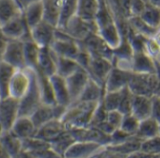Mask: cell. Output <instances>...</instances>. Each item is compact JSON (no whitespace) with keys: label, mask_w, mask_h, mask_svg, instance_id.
Wrapping results in <instances>:
<instances>
[{"label":"cell","mask_w":160,"mask_h":158,"mask_svg":"<svg viewBox=\"0 0 160 158\" xmlns=\"http://www.w3.org/2000/svg\"><path fill=\"white\" fill-rule=\"evenodd\" d=\"M98 104L92 102H74L71 104L61 118L66 129L88 127Z\"/></svg>","instance_id":"1"},{"label":"cell","mask_w":160,"mask_h":158,"mask_svg":"<svg viewBox=\"0 0 160 158\" xmlns=\"http://www.w3.org/2000/svg\"><path fill=\"white\" fill-rule=\"evenodd\" d=\"M127 88L133 95L151 98L160 94V77L158 73L131 72Z\"/></svg>","instance_id":"2"},{"label":"cell","mask_w":160,"mask_h":158,"mask_svg":"<svg viewBox=\"0 0 160 158\" xmlns=\"http://www.w3.org/2000/svg\"><path fill=\"white\" fill-rule=\"evenodd\" d=\"M42 104L41 92L36 72L30 69L29 86L19 100V117H30Z\"/></svg>","instance_id":"3"},{"label":"cell","mask_w":160,"mask_h":158,"mask_svg":"<svg viewBox=\"0 0 160 158\" xmlns=\"http://www.w3.org/2000/svg\"><path fill=\"white\" fill-rule=\"evenodd\" d=\"M50 49L58 57L74 59L80 50V45L78 42L72 39L62 29L57 28L55 39L50 46Z\"/></svg>","instance_id":"4"},{"label":"cell","mask_w":160,"mask_h":158,"mask_svg":"<svg viewBox=\"0 0 160 158\" xmlns=\"http://www.w3.org/2000/svg\"><path fill=\"white\" fill-rule=\"evenodd\" d=\"M62 29L67 35H69L74 41L80 42L91 33L97 32V27L95 22H87L80 19L76 15L72 17Z\"/></svg>","instance_id":"5"},{"label":"cell","mask_w":160,"mask_h":158,"mask_svg":"<svg viewBox=\"0 0 160 158\" xmlns=\"http://www.w3.org/2000/svg\"><path fill=\"white\" fill-rule=\"evenodd\" d=\"M19 117V100L8 96L0 99V127L3 132L10 131Z\"/></svg>","instance_id":"6"},{"label":"cell","mask_w":160,"mask_h":158,"mask_svg":"<svg viewBox=\"0 0 160 158\" xmlns=\"http://www.w3.org/2000/svg\"><path fill=\"white\" fill-rule=\"evenodd\" d=\"M75 141L92 142L107 148L110 144V136L105 134L97 127L88 126L84 128H74L69 130Z\"/></svg>","instance_id":"7"},{"label":"cell","mask_w":160,"mask_h":158,"mask_svg":"<svg viewBox=\"0 0 160 158\" xmlns=\"http://www.w3.org/2000/svg\"><path fill=\"white\" fill-rule=\"evenodd\" d=\"M113 68V62L106 57L92 56L87 69L90 78L104 88L106 79Z\"/></svg>","instance_id":"8"},{"label":"cell","mask_w":160,"mask_h":158,"mask_svg":"<svg viewBox=\"0 0 160 158\" xmlns=\"http://www.w3.org/2000/svg\"><path fill=\"white\" fill-rule=\"evenodd\" d=\"M2 60L11 65L15 70L27 69L25 56H24V43L20 40L7 41V45L3 55Z\"/></svg>","instance_id":"9"},{"label":"cell","mask_w":160,"mask_h":158,"mask_svg":"<svg viewBox=\"0 0 160 158\" xmlns=\"http://www.w3.org/2000/svg\"><path fill=\"white\" fill-rule=\"evenodd\" d=\"M67 107H64L59 105H47L41 104L40 106L33 112L30 116L31 121H33L35 127L38 129L44 123L54 120L61 119Z\"/></svg>","instance_id":"10"},{"label":"cell","mask_w":160,"mask_h":158,"mask_svg":"<svg viewBox=\"0 0 160 158\" xmlns=\"http://www.w3.org/2000/svg\"><path fill=\"white\" fill-rule=\"evenodd\" d=\"M2 35L8 40H20L24 41L30 38V29L28 27L23 13L18 17L11 20L1 27Z\"/></svg>","instance_id":"11"},{"label":"cell","mask_w":160,"mask_h":158,"mask_svg":"<svg viewBox=\"0 0 160 158\" xmlns=\"http://www.w3.org/2000/svg\"><path fill=\"white\" fill-rule=\"evenodd\" d=\"M105 150V147L96 143L74 141L64 153V158H92Z\"/></svg>","instance_id":"12"},{"label":"cell","mask_w":160,"mask_h":158,"mask_svg":"<svg viewBox=\"0 0 160 158\" xmlns=\"http://www.w3.org/2000/svg\"><path fill=\"white\" fill-rule=\"evenodd\" d=\"M89 73L82 68L78 69L72 74L65 78L68 92L71 99V104L76 102L84 91L86 85L90 81Z\"/></svg>","instance_id":"13"},{"label":"cell","mask_w":160,"mask_h":158,"mask_svg":"<svg viewBox=\"0 0 160 158\" xmlns=\"http://www.w3.org/2000/svg\"><path fill=\"white\" fill-rule=\"evenodd\" d=\"M92 56H97L106 57L112 61L113 50L108 46V44L102 40L97 32L91 33L82 42H79Z\"/></svg>","instance_id":"14"},{"label":"cell","mask_w":160,"mask_h":158,"mask_svg":"<svg viewBox=\"0 0 160 158\" xmlns=\"http://www.w3.org/2000/svg\"><path fill=\"white\" fill-rule=\"evenodd\" d=\"M56 29L57 27L44 21H42L30 29L31 40L40 48L50 47L55 39Z\"/></svg>","instance_id":"15"},{"label":"cell","mask_w":160,"mask_h":158,"mask_svg":"<svg viewBox=\"0 0 160 158\" xmlns=\"http://www.w3.org/2000/svg\"><path fill=\"white\" fill-rule=\"evenodd\" d=\"M131 72H132L130 71H125L113 66L106 79L104 85L105 92L119 91L125 89L128 85Z\"/></svg>","instance_id":"16"},{"label":"cell","mask_w":160,"mask_h":158,"mask_svg":"<svg viewBox=\"0 0 160 158\" xmlns=\"http://www.w3.org/2000/svg\"><path fill=\"white\" fill-rule=\"evenodd\" d=\"M157 63L146 52H133L131 72L135 73H157Z\"/></svg>","instance_id":"17"},{"label":"cell","mask_w":160,"mask_h":158,"mask_svg":"<svg viewBox=\"0 0 160 158\" xmlns=\"http://www.w3.org/2000/svg\"><path fill=\"white\" fill-rule=\"evenodd\" d=\"M30 82V69L16 70L10 85V96L20 100L27 91Z\"/></svg>","instance_id":"18"},{"label":"cell","mask_w":160,"mask_h":158,"mask_svg":"<svg viewBox=\"0 0 160 158\" xmlns=\"http://www.w3.org/2000/svg\"><path fill=\"white\" fill-rule=\"evenodd\" d=\"M66 130L61 119H54L38 128L34 136L49 143Z\"/></svg>","instance_id":"19"},{"label":"cell","mask_w":160,"mask_h":158,"mask_svg":"<svg viewBox=\"0 0 160 158\" xmlns=\"http://www.w3.org/2000/svg\"><path fill=\"white\" fill-rule=\"evenodd\" d=\"M49 79L52 85L56 104L64 107H68L71 105V99L68 92L65 78L58 74H54L50 76Z\"/></svg>","instance_id":"20"},{"label":"cell","mask_w":160,"mask_h":158,"mask_svg":"<svg viewBox=\"0 0 160 158\" xmlns=\"http://www.w3.org/2000/svg\"><path fill=\"white\" fill-rule=\"evenodd\" d=\"M35 71L48 77L56 74V55L50 47L40 48L38 64Z\"/></svg>","instance_id":"21"},{"label":"cell","mask_w":160,"mask_h":158,"mask_svg":"<svg viewBox=\"0 0 160 158\" xmlns=\"http://www.w3.org/2000/svg\"><path fill=\"white\" fill-rule=\"evenodd\" d=\"M98 0H77L75 15L87 22H94L99 11Z\"/></svg>","instance_id":"22"},{"label":"cell","mask_w":160,"mask_h":158,"mask_svg":"<svg viewBox=\"0 0 160 158\" xmlns=\"http://www.w3.org/2000/svg\"><path fill=\"white\" fill-rule=\"evenodd\" d=\"M98 35L112 50L116 49L122 41V36L115 22H112L103 27H100L97 31Z\"/></svg>","instance_id":"23"},{"label":"cell","mask_w":160,"mask_h":158,"mask_svg":"<svg viewBox=\"0 0 160 158\" xmlns=\"http://www.w3.org/2000/svg\"><path fill=\"white\" fill-rule=\"evenodd\" d=\"M23 13L17 0H0V27Z\"/></svg>","instance_id":"24"},{"label":"cell","mask_w":160,"mask_h":158,"mask_svg":"<svg viewBox=\"0 0 160 158\" xmlns=\"http://www.w3.org/2000/svg\"><path fill=\"white\" fill-rule=\"evenodd\" d=\"M152 100L150 97L133 95L131 114L138 121L145 120L151 117Z\"/></svg>","instance_id":"25"},{"label":"cell","mask_w":160,"mask_h":158,"mask_svg":"<svg viewBox=\"0 0 160 158\" xmlns=\"http://www.w3.org/2000/svg\"><path fill=\"white\" fill-rule=\"evenodd\" d=\"M10 131H12L18 138L23 140L34 136L37 128L35 127L30 117H18Z\"/></svg>","instance_id":"26"},{"label":"cell","mask_w":160,"mask_h":158,"mask_svg":"<svg viewBox=\"0 0 160 158\" xmlns=\"http://www.w3.org/2000/svg\"><path fill=\"white\" fill-rule=\"evenodd\" d=\"M43 21L58 28L60 16V0H42Z\"/></svg>","instance_id":"27"},{"label":"cell","mask_w":160,"mask_h":158,"mask_svg":"<svg viewBox=\"0 0 160 158\" xmlns=\"http://www.w3.org/2000/svg\"><path fill=\"white\" fill-rule=\"evenodd\" d=\"M159 131H160V124L152 117H150L139 121V125L135 136L138 139L143 141L154 137L156 136H159Z\"/></svg>","instance_id":"28"},{"label":"cell","mask_w":160,"mask_h":158,"mask_svg":"<svg viewBox=\"0 0 160 158\" xmlns=\"http://www.w3.org/2000/svg\"><path fill=\"white\" fill-rule=\"evenodd\" d=\"M105 91L102 86L97 84L92 79H90V81L86 85L84 91H82L81 95L78 98L76 102H92V103H100Z\"/></svg>","instance_id":"29"},{"label":"cell","mask_w":160,"mask_h":158,"mask_svg":"<svg viewBox=\"0 0 160 158\" xmlns=\"http://www.w3.org/2000/svg\"><path fill=\"white\" fill-rule=\"evenodd\" d=\"M15 71L8 63L0 61V99L10 96V85Z\"/></svg>","instance_id":"30"},{"label":"cell","mask_w":160,"mask_h":158,"mask_svg":"<svg viewBox=\"0 0 160 158\" xmlns=\"http://www.w3.org/2000/svg\"><path fill=\"white\" fill-rule=\"evenodd\" d=\"M23 16L29 29L43 21V7L42 1L33 3L27 7L23 11Z\"/></svg>","instance_id":"31"},{"label":"cell","mask_w":160,"mask_h":158,"mask_svg":"<svg viewBox=\"0 0 160 158\" xmlns=\"http://www.w3.org/2000/svg\"><path fill=\"white\" fill-rule=\"evenodd\" d=\"M141 142L142 141L140 139H138L136 136H132L124 142L118 144V145H109L106 149L127 157L131 153L140 150Z\"/></svg>","instance_id":"32"},{"label":"cell","mask_w":160,"mask_h":158,"mask_svg":"<svg viewBox=\"0 0 160 158\" xmlns=\"http://www.w3.org/2000/svg\"><path fill=\"white\" fill-rule=\"evenodd\" d=\"M0 143L12 156L18 154L22 149V140L18 138L12 131H5L0 135Z\"/></svg>","instance_id":"33"},{"label":"cell","mask_w":160,"mask_h":158,"mask_svg":"<svg viewBox=\"0 0 160 158\" xmlns=\"http://www.w3.org/2000/svg\"><path fill=\"white\" fill-rule=\"evenodd\" d=\"M128 27L129 30L137 35L145 37V38H153L157 29L148 26L144 21L141 20L139 16H131L128 20Z\"/></svg>","instance_id":"34"},{"label":"cell","mask_w":160,"mask_h":158,"mask_svg":"<svg viewBox=\"0 0 160 158\" xmlns=\"http://www.w3.org/2000/svg\"><path fill=\"white\" fill-rule=\"evenodd\" d=\"M35 72L37 74V79H38V83H39L42 103L47 104V105H56L54 92H53V89H52V85H51L49 77L37 72V71H35Z\"/></svg>","instance_id":"35"},{"label":"cell","mask_w":160,"mask_h":158,"mask_svg":"<svg viewBox=\"0 0 160 158\" xmlns=\"http://www.w3.org/2000/svg\"><path fill=\"white\" fill-rule=\"evenodd\" d=\"M22 42L24 43V56H25L26 66L28 69L35 70L38 64L40 47L31 40V37Z\"/></svg>","instance_id":"36"},{"label":"cell","mask_w":160,"mask_h":158,"mask_svg":"<svg viewBox=\"0 0 160 158\" xmlns=\"http://www.w3.org/2000/svg\"><path fill=\"white\" fill-rule=\"evenodd\" d=\"M78 69H80V66L74 59L58 57L56 55V74L63 78H67Z\"/></svg>","instance_id":"37"},{"label":"cell","mask_w":160,"mask_h":158,"mask_svg":"<svg viewBox=\"0 0 160 158\" xmlns=\"http://www.w3.org/2000/svg\"><path fill=\"white\" fill-rule=\"evenodd\" d=\"M74 141L75 140L73 136H72V134L70 133V131L66 130L58 137H56L54 140L49 142V144H50V148L53 151H55L56 152H58V154L64 157V153Z\"/></svg>","instance_id":"38"},{"label":"cell","mask_w":160,"mask_h":158,"mask_svg":"<svg viewBox=\"0 0 160 158\" xmlns=\"http://www.w3.org/2000/svg\"><path fill=\"white\" fill-rule=\"evenodd\" d=\"M77 0H60V16L58 28L65 27L67 22L75 15Z\"/></svg>","instance_id":"39"},{"label":"cell","mask_w":160,"mask_h":158,"mask_svg":"<svg viewBox=\"0 0 160 158\" xmlns=\"http://www.w3.org/2000/svg\"><path fill=\"white\" fill-rule=\"evenodd\" d=\"M139 17L151 27L155 29L160 27V9L147 4Z\"/></svg>","instance_id":"40"},{"label":"cell","mask_w":160,"mask_h":158,"mask_svg":"<svg viewBox=\"0 0 160 158\" xmlns=\"http://www.w3.org/2000/svg\"><path fill=\"white\" fill-rule=\"evenodd\" d=\"M122 91H110V92H105L104 96L101 100V104L104 106V108L108 112V111H113V110H118L122 95Z\"/></svg>","instance_id":"41"},{"label":"cell","mask_w":160,"mask_h":158,"mask_svg":"<svg viewBox=\"0 0 160 158\" xmlns=\"http://www.w3.org/2000/svg\"><path fill=\"white\" fill-rule=\"evenodd\" d=\"M50 147V144L46 141H43L35 136H31L22 140V149L23 151H28L30 153H36L40 151L47 149Z\"/></svg>","instance_id":"42"},{"label":"cell","mask_w":160,"mask_h":158,"mask_svg":"<svg viewBox=\"0 0 160 158\" xmlns=\"http://www.w3.org/2000/svg\"><path fill=\"white\" fill-rule=\"evenodd\" d=\"M139 121H138L132 114L125 115V116H123V119H122V124L120 126V129L122 130L124 133L128 134L129 136H135L137 131H138Z\"/></svg>","instance_id":"43"},{"label":"cell","mask_w":160,"mask_h":158,"mask_svg":"<svg viewBox=\"0 0 160 158\" xmlns=\"http://www.w3.org/2000/svg\"><path fill=\"white\" fill-rule=\"evenodd\" d=\"M140 151L152 155H160V136L143 140L140 145Z\"/></svg>","instance_id":"44"},{"label":"cell","mask_w":160,"mask_h":158,"mask_svg":"<svg viewBox=\"0 0 160 158\" xmlns=\"http://www.w3.org/2000/svg\"><path fill=\"white\" fill-rule=\"evenodd\" d=\"M132 100H133V94L126 87L122 91V95L121 99V103L118 108V111H120L123 116L131 114L132 109Z\"/></svg>","instance_id":"45"},{"label":"cell","mask_w":160,"mask_h":158,"mask_svg":"<svg viewBox=\"0 0 160 158\" xmlns=\"http://www.w3.org/2000/svg\"><path fill=\"white\" fill-rule=\"evenodd\" d=\"M122 119H123V115L120 111L113 110V111L108 112L106 121L112 128H114L116 130V129L120 128L122 121Z\"/></svg>","instance_id":"46"},{"label":"cell","mask_w":160,"mask_h":158,"mask_svg":"<svg viewBox=\"0 0 160 158\" xmlns=\"http://www.w3.org/2000/svg\"><path fill=\"white\" fill-rule=\"evenodd\" d=\"M145 52L150 57L155 59L160 55V46L152 38L147 39L146 44H145Z\"/></svg>","instance_id":"47"},{"label":"cell","mask_w":160,"mask_h":158,"mask_svg":"<svg viewBox=\"0 0 160 158\" xmlns=\"http://www.w3.org/2000/svg\"><path fill=\"white\" fill-rule=\"evenodd\" d=\"M147 3L145 0H130V15L139 16L144 11Z\"/></svg>","instance_id":"48"},{"label":"cell","mask_w":160,"mask_h":158,"mask_svg":"<svg viewBox=\"0 0 160 158\" xmlns=\"http://www.w3.org/2000/svg\"><path fill=\"white\" fill-rule=\"evenodd\" d=\"M130 136H129L128 134L124 133L122 130H121L120 128H118V129H116L110 135V144L109 145H118V144H121V143L124 142L125 140H127Z\"/></svg>","instance_id":"49"},{"label":"cell","mask_w":160,"mask_h":158,"mask_svg":"<svg viewBox=\"0 0 160 158\" xmlns=\"http://www.w3.org/2000/svg\"><path fill=\"white\" fill-rule=\"evenodd\" d=\"M152 100V111L151 117L160 124V94L151 97Z\"/></svg>","instance_id":"50"},{"label":"cell","mask_w":160,"mask_h":158,"mask_svg":"<svg viewBox=\"0 0 160 158\" xmlns=\"http://www.w3.org/2000/svg\"><path fill=\"white\" fill-rule=\"evenodd\" d=\"M38 158H64L62 155L58 154L55 151H53L50 147L47 149H44L42 151H40L36 153H32Z\"/></svg>","instance_id":"51"},{"label":"cell","mask_w":160,"mask_h":158,"mask_svg":"<svg viewBox=\"0 0 160 158\" xmlns=\"http://www.w3.org/2000/svg\"><path fill=\"white\" fill-rule=\"evenodd\" d=\"M157 157H158V155L149 154V153H146L140 150L138 151H135V152H133L127 156V158H157Z\"/></svg>","instance_id":"52"},{"label":"cell","mask_w":160,"mask_h":158,"mask_svg":"<svg viewBox=\"0 0 160 158\" xmlns=\"http://www.w3.org/2000/svg\"><path fill=\"white\" fill-rule=\"evenodd\" d=\"M101 158H127V157L124 156V155H122L120 153H117V152H114V151H108V150L106 149L104 151V152L102 153Z\"/></svg>","instance_id":"53"},{"label":"cell","mask_w":160,"mask_h":158,"mask_svg":"<svg viewBox=\"0 0 160 158\" xmlns=\"http://www.w3.org/2000/svg\"><path fill=\"white\" fill-rule=\"evenodd\" d=\"M7 39L2 35V33L0 34V61L2 60L3 58V55H4V52H5V48H6V45H7Z\"/></svg>","instance_id":"54"},{"label":"cell","mask_w":160,"mask_h":158,"mask_svg":"<svg viewBox=\"0 0 160 158\" xmlns=\"http://www.w3.org/2000/svg\"><path fill=\"white\" fill-rule=\"evenodd\" d=\"M39 1H42V0H17L18 4L20 5V7L22 8L23 11L27 7H28L29 5H31L33 3H36V2H39Z\"/></svg>","instance_id":"55"},{"label":"cell","mask_w":160,"mask_h":158,"mask_svg":"<svg viewBox=\"0 0 160 158\" xmlns=\"http://www.w3.org/2000/svg\"><path fill=\"white\" fill-rule=\"evenodd\" d=\"M12 158H38V157H36L34 154H32V153H30L28 151H26L22 150L18 154H16Z\"/></svg>","instance_id":"56"},{"label":"cell","mask_w":160,"mask_h":158,"mask_svg":"<svg viewBox=\"0 0 160 158\" xmlns=\"http://www.w3.org/2000/svg\"><path fill=\"white\" fill-rule=\"evenodd\" d=\"M0 158H12L9 152L5 150V148L0 143Z\"/></svg>","instance_id":"57"},{"label":"cell","mask_w":160,"mask_h":158,"mask_svg":"<svg viewBox=\"0 0 160 158\" xmlns=\"http://www.w3.org/2000/svg\"><path fill=\"white\" fill-rule=\"evenodd\" d=\"M145 2L148 5H151L152 7L160 9V0H145Z\"/></svg>","instance_id":"58"},{"label":"cell","mask_w":160,"mask_h":158,"mask_svg":"<svg viewBox=\"0 0 160 158\" xmlns=\"http://www.w3.org/2000/svg\"><path fill=\"white\" fill-rule=\"evenodd\" d=\"M152 39H153V40L157 42V44L160 46V27L157 28V30H156V32H155V34H154V36H153Z\"/></svg>","instance_id":"59"},{"label":"cell","mask_w":160,"mask_h":158,"mask_svg":"<svg viewBox=\"0 0 160 158\" xmlns=\"http://www.w3.org/2000/svg\"><path fill=\"white\" fill-rule=\"evenodd\" d=\"M155 61L157 62V64H158V66H160V55L155 58Z\"/></svg>","instance_id":"60"},{"label":"cell","mask_w":160,"mask_h":158,"mask_svg":"<svg viewBox=\"0 0 160 158\" xmlns=\"http://www.w3.org/2000/svg\"><path fill=\"white\" fill-rule=\"evenodd\" d=\"M103 152H104V151H103ZM103 152H101L100 154H98L97 156H95V157H92V158H101V155H102V153H103Z\"/></svg>","instance_id":"61"},{"label":"cell","mask_w":160,"mask_h":158,"mask_svg":"<svg viewBox=\"0 0 160 158\" xmlns=\"http://www.w3.org/2000/svg\"><path fill=\"white\" fill-rule=\"evenodd\" d=\"M98 1H99L100 4H102V3H105L106 2V0H98Z\"/></svg>","instance_id":"62"},{"label":"cell","mask_w":160,"mask_h":158,"mask_svg":"<svg viewBox=\"0 0 160 158\" xmlns=\"http://www.w3.org/2000/svg\"><path fill=\"white\" fill-rule=\"evenodd\" d=\"M0 34H1V27H0Z\"/></svg>","instance_id":"63"},{"label":"cell","mask_w":160,"mask_h":158,"mask_svg":"<svg viewBox=\"0 0 160 158\" xmlns=\"http://www.w3.org/2000/svg\"><path fill=\"white\" fill-rule=\"evenodd\" d=\"M159 136H160V131H159Z\"/></svg>","instance_id":"64"}]
</instances>
